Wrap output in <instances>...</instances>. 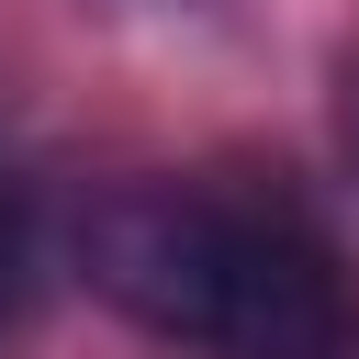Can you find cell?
I'll return each mask as SVG.
<instances>
[{
    "label": "cell",
    "mask_w": 359,
    "mask_h": 359,
    "mask_svg": "<svg viewBox=\"0 0 359 359\" xmlns=\"http://www.w3.org/2000/svg\"><path fill=\"white\" fill-rule=\"evenodd\" d=\"M90 280L135 325L213 359H337L325 247L213 191H112L90 213Z\"/></svg>",
    "instance_id": "6da1fadb"
},
{
    "label": "cell",
    "mask_w": 359,
    "mask_h": 359,
    "mask_svg": "<svg viewBox=\"0 0 359 359\" xmlns=\"http://www.w3.org/2000/svg\"><path fill=\"white\" fill-rule=\"evenodd\" d=\"M22 280H34V213H22V191L0 180V314L22 303Z\"/></svg>",
    "instance_id": "7a4b0ae2"
},
{
    "label": "cell",
    "mask_w": 359,
    "mask_h": 359,
    "mask_svg": "<svg viewBox=\"0 0 359 359\" xmlns=\"http://www.w3.org/2000/svg\"><path fill=\"white\" fill-rule=\"evenodd\" d=\"M348 146H359V90H348Z\"/></svg>",
    "instance_id": "3957f363"
}]
</instances>
